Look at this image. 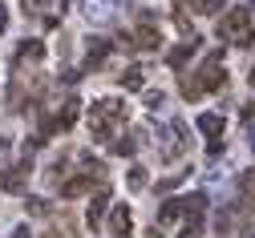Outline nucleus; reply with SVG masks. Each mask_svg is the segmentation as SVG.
Here are the masks:
<instances>
[{
  "label": "nucleus",
  "mask_w": 255,
  "mask_h": 238,
  "mask_svg": "<svg viewBox=\"0 0 255 238\" xmlns=\"http://www.w3.org/2000/svg\"><path fill=\"white\" fill-rule=\"evenodd\" d=\"M178 238H203V226H199V218H186V222H182V230H178Z\"/></svg>",
  "instance_id": "obj_20"
},
{
  "label": "nucleus",
  "mask_w": 255,
  "mask_h": 238,
  "mask_svg": "<svg viewBox=\"0 0 255 238\" xmlns=\"http://www.w3.org/2000/svg\"><path fill=\"white\" fill-rule=\"evenodd\" d=\"M126 182H130V190H146V169L142 165H130V178H126Z\"/></svg>",
  "instance_id": "obj_19"
},
{
  "label": "nucleus",
  "mask_w": 255,
  "mask_h": 238,
  "mask_svg": "<svg viewBox=\"0 0 255 238\" xmlns=\"http://www.w3.org/2000/svg\"><path fill=\"white\" fill-rule=\"evenodd\" d=\"M77 113H81V101H77V97H69V101H61V109H57L53 125H57V129H69V125L77 121Z\"/></svg>",
  "instance_id": "obj_8"
},
{
  "label": "nucleus",
  "mask_w": 255,
  "mask_h": 238,
  "mask_svg": "<svg viewBox=\"0 0 255 238\" xmlns=\"http://www.w3.org/2000/svg\"><path fill=\"white\" fill-rule=\"evenodd\" d=\"M219 41H231V45H251L255 41V24H251V12L247 8H231L227 16L219 20Z\"/></svg>",
  "instance_id": "obj_3"
},
{
  "label": "nucleus",
  "mask_w": 255,
  "mask_h": 238,
  "mask_svg": "<svg viewBox=\"0 0 255 238\" xmlns=\"http://www.w3.org/2000/svg\"><path fill=\"white\" fill-rule=\"evenodd\" d=\"M195 49H199V37H195V32H190V37H186L182 45H174V49L166 53V65H174V69H178V65H182V61H186L190 53H195Z\"/></svg>",
  "instance_id": "obj_9"
},
{
  "label": "nucleus",
  "mask_w": 255,
  "mask_h": 238,
  "mask_svg": "<svg viewBox=\"0 0 255 238\" xmlns=\"http://www.w3.org/2000/svg\"><path fill=\"white\" fill-rule=\"evenodd\" d=\"M227 0H199V12H219Z\"/></svg>",
  "instance_id": "obj_23"
},
{
  "label": "nucleus",
  "mask_w": 255,
  "mask_h": 238,
  "mask_svg": "<svg viewBox=\"0 0 255 238\" xmlns=\"http://www.w3.org/2000/svg\"><path fill=\"white\" fill-rule=\"evenodd\" d=\"M81 12L89 24H114L118 20V0H81Z\"/></svg>",
  "instance_id": "obj_6"
},
{
  "label": "nucleus",
  "mask_w": 255,
  "mask_h": 238,
  "mask_svg": "<svg viewBox=\"0 0 255 238\" xmlns=\"http://www.w3.org/2000/svg\"><path fill=\"white\" fill-rule=\"evenodd\" d=\"M223 81H227V73H223V53H207V61L199 65L195 77H182V97H203V93H215L223 89Z\"/></svg>",
  "instance_id": "obj_2"
},
{
  "label": "nucleus",
  "mask_w": 255,
  "mask_h": 238,
  "mask_svg": "<svg viewBox=\"0 0 255 238\" xmlns=\"http://www.w3.org/2000/svg\"><path fill=\"white\" fill-rule=\"evenodd\" d=\"M130 226H134V214L126 210V206H114V214H110V234H130Z\"/></svg>",
  "instance_id": "obj_10"
},
{
  "label": "nucleus",
  "mask_w": 255,
  "mask_h": 238,
  "mask_svg": "<svg viewBox=\"0 0 255 238\" xmlns=\"http://www.w3.org/2000/svg\"><path fill=\"white\" fill-rule=\"evenodd\" d=\"M239 194H243V206H247V210H255V169H247V174H243Z\"/></svg>",
  "instance_id": "obj_15"
},
{
  "label": "nucleus",
  "mask_w": 255,
  "mask_h": 238,
  "mask_svg": "<svg viewBox=\"0 0 255 238\" xmlns=\"http://www.w3.org/2000/svg\"><path fill=\"white\" fill-rule=\"evenodd\" d=\"M182 214H186V202H182V198H170L166 206L158 210V226H170V222H178Z\"/></svg>",
  "instance_id": "obj_11"
},
{
  "label": "nucleus",
  "mask_w": 255,
  "mask_h": 238,
  "mask_svg": "<svg viewBox=\"0 0 255 238\" xmlns=\"http://www.w3.org/2000/svg\"><path fill=\"white\" fill-rule=\"evenodd\" d=\"M251 4H255V0H251Z\"/></svg>",
  "instance_id": "obj_30"
},
{
  "label": "nucleus",
  "mask_w": 255,
  "mask_h": 238,
  "mask_svg": "<svg viewBox=\"0 0 255 238\" xmlns=\"http://www.w3.org/2000/svg\"><path fill=\"white\" fill-rule=\"evenodd\" d=\"M162 101H166L162 93H146V105H150V109H158V105H162Z\"/></svg>",
  "instance_id": "obj_24"
},
{
  "label": "nucleus",
  "mask_w": 255,
  "mask_h": 238,
  "mask_svg": "<svg viewBox=\"0 0 255 238\" xmlns=\"http://www.w3.org/2000/svg\"><path fill=\"white\" fill-rule=\"evenodd\" d=\"M251 85H255V73H251Z\"/></svg>",
  "instance_id": "obj_29"
},
{
  "label": "nucleus",
  "mask_w": 255,
  "mask_h": 238,
  "mask_svg": "<svg viewBox=\"0 0 255 238\" xmlns=\"http://www.w3.org/2000/svg\"><path fill=\"white\" fill-rule=\"evenodd\" d=\"M126 117H130V105L118 97H102V101H93V109H89V138L93 142H114Z\"/></svg>",
  "instance_id": "obj_1"
},
{
  "label": "nucleus",
  "mask_w": 255,
  "mask_h": 238,
  "mask_svg": "<svg viewBox=\"0 0 255 238\" xmlns=\"http://www.w3.org/2000/svg\"><path fill=\"white\" fill-rule=\"evenodd\" d=\"M24 178H28V169L20 165V169H12V174H0V186H4V190H20Z\"/></svg>",
  "instance_id": "obj_18"
},
{
  "label": "nucleus",
  "mask_w": 255,
  "mask_h": 238,
  "mask_svg": "<svg viewBox=\"0 0 255 238\" xmlns=\"http://www.w3.org/2000/svg\"><path fill=\"white\" fill-rule=\"evenodd\" d=\"M186 154V121L174 117L166 129H162V142H158V158L162 161H178Z\"/></svg>",
  "instance_id": "obj_4"
},
{
  "label": "nucleus",
  "mask_w": 255,
  "mask_h": 238,
  "mask_svg": "<svg viewBox=\"0 0 255 238\" xmlns=\"http://www.w3.org/2000/svg\"><path fill=\"white\" fill-rule=\"evenodd\" d=\"M41 57H45V45L41 41H24L20 53H16V61H41Z\"/></svg>",
  "instance_id": "obj_17"
},
{
  "label": "nucleus",
  "mask_w": 255,
  "mask_h": 238,
  "mask_svg": "<svg viewBox=\"0 0 255 238\" xmlns=\"http://www.w3.org/2000/svg\"><path fill=\"white\" fill-rule=\"evenodd\" d=\"M41 4H45V0H20V8H24V16H37V12H41Z\"/></svg>",
  "instance_id": "obj_22"
},
{
  "label": "nucleus",
  "mask_w": 255,
  "mask_h": 238,
  "mask_svg": "<svg viewBox=\"0 0 255 238\" xmlns=\"http://www.w3.org/2000/svg\"><path fill=\"white\" fill-rule=\"evenodd\" d=\"M146 85V69H138V65H130V69L122 73V89H142Z\"/></svg>",
  "instance_id": "obj_16"
},
{
  "label": "nucleus",
  "mask_w": 255,
  "mask_h": 238,
  "mask_svg": "<svg viewBox=\"0 0 255 238\" xmlns=\"http://www.w3.org/2000/svg\"><path fill=\"white\" fill-rule=\"evenodd\" d=\"M130 45L134 49H158V45H162V32H158V24H138L134 32H130Z\"/></svg>",
  "instance_id": "obj_7"
},
{
  "label": "nucleus",
  "mask_w": 255,
  "mask_h": 238,
  "mask_svg": "<svg viewBox=\"0 0 255 238\" xmlns=\"http://www.w3.org/2000/svg\"><path fill=\"white\" fill-rule=\"evenodd\" d=\"M28 210H33V214H45L49 206H45V202H41V198H28Z\"/></svg>",
  "instance_id": "obj_25"
},
{
  "label": "nucleus",
  "mask_w": 255,
  "mask_h": 238,
  "mask_svg": "<svg viewBox=\"0 0 255 238\" xmlns=\"http://www.w3.org/2000/svg\"><path fill=\"white\" fill-rule=\"evenodd\" d=\"M134 150H138V142H134V138H126V142H114V154H122V158H126V154H134Z\"/></svg>",
  "instance_id": "obj_21"
},
{
  "label": "nucleus",
  "mask_w": 255,
  "mask_h": 238,
  "mask_svg": "<svg viewBox=\"0 0 255 238\" xmlns=\"http://www.w3.org/2000/svg\"><path fill=\"white\" fill-rule=\"evenodd\" d=\"M106 206H110V190H98V194H93V202H89V226H98V222H102Z\"/></svg>",
  "instance_id": "obj_13"
},
{
  "label": "nucleus",
  "mask_w": 255,
  "mask_h": 238,
  "mask_svg": "<svg viewBox=\"0 0 255 238\" xmlns=\"http://www.w3.org/2000/svg\"><path fill=\"white\" fill-rule=\"evenodd\" d=\"M195 125L207 133V138H219V133H223V117H219V113H199Z\"/></svg>",
  "instance_id": "obj_14"
},
{
  "label": "nucleus",
  "mask_w": 255,
  "mask_h": 238,
  "mask_svg": "<svg viewBox=\"0 0 255 238\" xmlns=\"http://www.w3.org/2000/svg\"><path fill=\"white\" fill-rule=\"evenodd\" d=\"M251 150H255V129H251Z\"/></svg>",
  "instance_id": "obj_28"
},
{
  "label": "nucleus",
  "mask_w": 255,
  "mask_h": 238,
  "mask_svg": "<svg viewBox=\"0 0 255 238\" xmlns=\"http://www.w3.org/2000/svg\"><path fill=\"white\" fill-rule=\"evenodd\" d=\"M12 238H33V234H28V226H16V230H12Z\"/></svg>",
  "instance_id": "obj_27"
},
{
  "label": "nucleus",
  "mask_w": 255,
  "mask_h": 238,
  "mask_svg": "<svg viewBox=\"0 0 255 238\" xmlns=\"http://www.w3.org/2000/svg\"><path fill=\"white\" fill-rule=\"evenodd\" d=\"M98 178H102V165H89V169H81V174H73L69 182H61V198H81V194H89Z\"/></svg>",
  "instance_id": "obj_5"
},
{
  "label": "nucleus",
  "mask_w": 255,
  "mask_h": 238,
  "mask_svg": "<svg viewBox=\"0 0 255 238\" xmlns=\"http://www.w3.org/2000/svg\"><path fill=\"white\" fill-rule=\"evenodd\" d=\"M106 57H110V41H89V49H85V69H98Z\"/></svg>",
  "instance_id": "obj_12"
},
{
  "label": "nucleus",
  "mask_w": 255,
  "mask_h": 238,
  "mask_svg": "<svg viewBox=\"0 0 255 238\" xmlns=\"http://www.w3.org/2000/svg\"><path fill=\"white\" fill-rule=\"evenodd\" d=\"M4 28H8V8L0 4V32H4Z\"/></svg>",
  "instance_id": "obj_26"
}]
</instances>
